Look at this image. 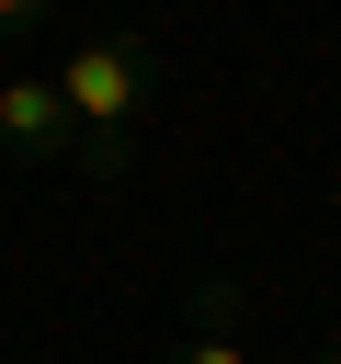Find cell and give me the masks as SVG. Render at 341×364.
<instances>
[{
	"label": "cell",
	"mask_w": 341,
	"mask_h": 364,
	"mask_svg": "<svg viewBox=\"0 0 341 364\" xmlns=\"http://www.w3.org/2000/svg\"><path fill=\"white\" fill-rule=\"evenodd\" d=\"M57 91H68V114L91 125V148H114V136H125V114L148 102V57H136L125 34H91V46H68V57H57Z\"/></svg>",
	"instance_id": "1"
},
{
	"label": "cell",
	"mask_w": 341,
	"mask_h": 364,
	"mask_svg": "<svg viewBox=\"0 0 341 364\" xmlns=\"http://www.w3.org/2000/svg\"><path fill=\"white\" fill-rule=\"evenodd\" d=\"M80 114H68V91H57V68H0V136L11 148H57Z\"/></svg>",
	"instance_id": "2"
},
{
	"label": "cell",
	"mask_w": 341,
	"mask_h": 364,
	"mask_svg": "<svg viewBox=\"0 0 341 364\" xmlns=\"http://www.w3.org/2000/svg\"><path fill=\"white\" fill-rule=\"evenodd\" d=\"M182 364H250L239 341H182Z\"/></svg>",
	"instance_id": "3"
},
{
	"label": "cell",
	"mask_w": 341,
	"mask_h": 364,
	"mask_svg": "<svg viewBox=\"0 0 341 364\" xmlns=\"http://www.w3.org/2000/svg\"><path fill=\"white\" fill-rule=\"evenodd\" d=\"M318 364H341V353H318Z\"/></svg>",
	"instance_id": "4"
}]
</instances>
